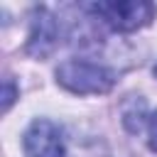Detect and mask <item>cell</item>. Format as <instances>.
<instances>
[{
  "label": "cell",
  "mask_w": 157,
  "mask_h": 157,
  "mask_svg": "<svg viewBox=\"0 0 157 157\" xmlns=\"http://www.w3.org/2000/svg\"><path fill=\"white\" fill-rule=\"evenodd\" d=\"M22 150L25 157H66L61 130L47 118H37L27 128L22 137Z\"/></svg>",
  "instance_id": "cell-3"
},
{
  "label": "cell",
  "mask_w": 157,
  "mask_h": 157,
  "mask_svg": "<svg viewBox=\"0 0 157 157\" xmlns=\"http://www.w3.org/2000/svg\"><path fill=\"white\" fill-rule=\"evenodd\" d=\"M56 42H59L56 17H54L49 10L39 7V10L34 12V20H32V32H29V44H27V49H29V54H34V56H47V54L56 47Z\"/></svg>",
  "instance_id": "cell-4"
},
{
  "label": "cell",
  "mask_w": 157,
  "mask_h": 157,
  "mask_svg": "<svg viewBox=\"0 0 157 157\" xmlns=\"http://www.w3.org/2000/svg\"><path fill=\"white\" fill-rule=\"evenodd\" d=\"M91 15L103 20L115 32H135L145 27L155 17V5L145 0H113V2H93L86 5Z\"/></svg>",
  "instance_id": "cell-2"
},
{
  "label": "cell",
  "mask_w": 157,
  "mask_h": 157,
  "mask_svg": "<svg viewBox=\"0 0 157 157\" xmlns=\"http://www.w3.org/2000/svg\"><path fill=\"white\" fill-rule=\"evenodd\" d=\"M56 78L71 93H105L115 83V74L110 69L83 59H69L59 64Z\"/></svg>",
  "instance_id": "cell-1"
},
{
  "label": "cell",
  "mask_w": 157,
  "mask_h": 157,
  "mask_svg": "<svg viewBox=\"0 0 157 157\" xmlns=\"http://www.w3.org/2000/svg\"><path fill=\"white\" fill-rule=\"evenodd\" d=\"M12 98H15V91H12V81L7 78V81H5V98H2V110H7V108H10Z\"/></svg>",
  "instance_id": "cell-6"
},
{
  "label": "cell",
  "mask_w": 157,
  "mask_h": 157,
  "mask_svg": "<svg viewBox=\"0 0 157 157\" xmlns=\"http://www.w3.org/2000/svg\"><path fill=\"white\" fill-rule=\"evenodd\" d=\"M147 142L150 147L157 152V110H152L147 115Z\"/></svg>",
  "instance_id": "cell-5"
},
{
  "label": "cell",
  "mask_w": 157,
  "mask_h": 157,
  "mask_svg": "<svg viewBox=\"0 0 157 157\" xmlns=\"http://www.w3.org/2000/svg\"><path fill=\"white\" fill-rule=\"evenodd\" d=\"M155 74H157V66H155Z\"/></svg>",
  "instance_id": "cell-7"
}]
</instances>
